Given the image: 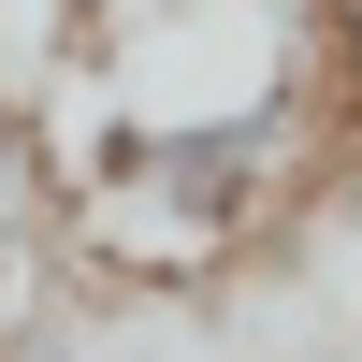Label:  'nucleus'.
I'll return each instance as SVG.
<instances>
[{
	"label": "nucleus",
	"instance_id": "nucleus-1",
	"mask_svg": "<svg viewBox=\"0 0 362 362\" xmlns=\"http://www.w3.org/2000/svg\"><path fill=\"white\" fill-rule=\"evenodd\" d=\"M44 218H58V131L0 87V276H15V247H29Z\"/></svg>",
	"mask_w": 362,
	"mask_h": 362
},
{
	"label": "nucleus",
	"instance_id": "nucleus-3",
	"mask_svg": "<svg viewBox=\"0 0 362 362\" xmlns=\"http://www.w3.org/2000/svg\"><path fill=\"white\" fill-rule=\"evenodd\" d=\"M334 15V87H362V0H319Z\"/></svg>",
	"mask_w": 362,
	"mask_h": 362
},
{
	"label": "nucleus",
	"instance_id": "nucleus-2",
	"mask_svg": "<svg viewBox=\"0 0 362 362\" xmlns=\"http://www.w3.org/2000/svg\"><path fill=\"white\" fill-rule=\"evenodd\" d=\"M0 362H87V348H73V319H29V334H0Z\"/></svg>",
	"mask_w": 362,
	"mask_h": 362
},
{
	"label": "nucleus",
	"instance_id": "nucleus-4",
	"mask_svg": "<svg viewBox=\"0 0 362 362\" xmlns=\"http://www.w3.org/2000/svg\"><path fill=\"white\" fill-rule=\"evenodd\" d=\"M334 362H362V319H348V348H334Z\"/></svg>",
	"mask_w": 362,
	"mask_h": 362
},
{
	"label": "nucleus",
	"instance_id": "nucleus-5",
	"mask_svg": "<svg viewBox=\"0 0 362 362\" xmlns=\"http://www.w3.org/2000/svg\"><path fill=\"white\" fill-rule=\"evenodd\" d=\"M319 362H334V348H319Z\"/></svg>",
	"mask_w": 362,
	"mask_h": 362
}]
</instances>
